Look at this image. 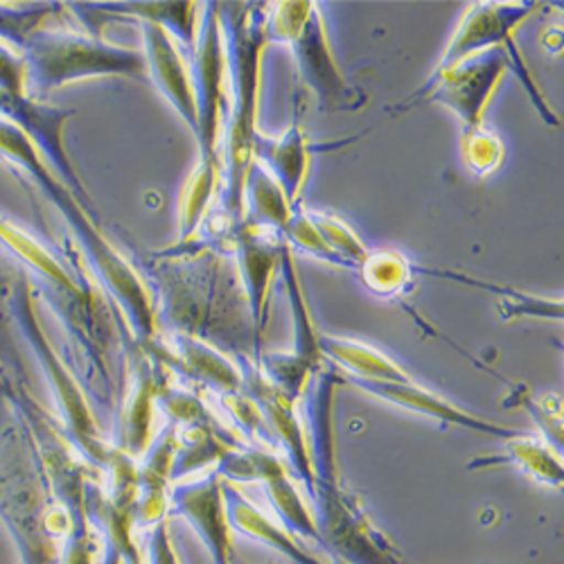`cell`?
I'll return each instance as SVG.
<instances>
[{
	"mask_svg": "<svg viewBox=\"0 0 564 564\" xmlns=\"http://www.w3.org/2000/svg\"><path fill=\"white\" fill-rule=\"evenodd\" d=\"M178 510L199 531L202 540L208 544L215 564H230V524L224 506V492L219 490V486L208 484L195 490H185L178 497Z\"/></svg>",
	"mask_w": 564,
	"mask_h": 564,
	"instance_id": "cell-1",
	"label": "cell"
},
{
	"mask_svg": "<svg viewBox=\"0 0 564 564\" xmlns=\"http://www.w3.org/2000/svg\"><path fill=\"white\" fill-rule=\"evenodd\" d=\"M226 512H228V524H232L242 535L269 544L271 549L280 551L282 555H288L290 560H294L299 564H323L321 560L312 557L305 549H301L296 544V540H292L285 531H280L269 520H264V517L240 495H235V492L228 495Z\"/></svg>",
	"mask_w": 564,
	"mask_h": 564,
	"instance_id": "cell-2",
	"label": "cell"
},
{
	"mask_svg": "<svg viewBox=\"0 0 564 564\" xmlns=\"http://www.w3.org/2000/svg\"><path fill=\"white\" fill-rule=\"evenodd\" d=\"M150 564H181L178 557L174 555L172 542H170L167 531H165L163 524L152 535V542H150Z\"/></svg>",
	"mask_w": 564,
	"mask_h": 564,
	"instance_id": "cell-3",
	"label": "cell"
},
{
	"mask_svg": "<svg viewBox=\"0 0 564 564\" xmlns=\"http://www.w3.org/2000/svg\"><path fill=\"white\" fill-rule=\"evenodd\" d=\"M64 564H93V555H90L86 538H77L75 542H70Z\"/></svg>",
	"mask_w": 564,
	"mask_h": 564,
	"instance_id": "cell-4",
	"label": "cell"
},
{
	"mask_svg": "<svg viewBox=\"0 0 564 564\" xmlns=\"http://www.w3.org/2000/svg\"><path fill=\"white\" fill-rule=\"evenodd\" d=\"M129 562H131V564H143V562H140V557H138L135 553H133V555H129Z\"/></svg>",
	"mask_w": 564,
	"mask_h": 564,
	"instance_id": "cell-5",
	"label": "cell"
},
{
	"mask_svg": "<svg viewBox=\"0 0 564 564\" xmlns=\"http://www.w3.org/2000/svg\"><path fill=\"white\" fill-rule=\"evenodd\" d=\"M337 564H348V562H337Z\"/></svg>",
	"mask_w": 564,
	"mask_h": 564,
	"instance_id": "cell-6",
	"label": "cell"
}]
</instances>
